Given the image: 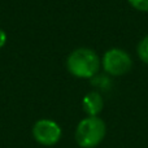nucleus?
<instances>
[{"instance_id": "obj_1", "label": "nucleus", "mask_w": 148, "mask_h": 148, "mask_svg": "<svg viewBox=\"0 0 148 148\" xmlns=\"http://www.w3.org/2000/svg\"><path fill=\"white\" fill-rule=\"evenodd\" d=\"M66 68L77 78H91L100 68V59L90 48H78L66 59Z\"/></svg>"}, {"instance_id": "obj_2", "label": "nucleus", "mask_w": 148, "mask_h": 148, "mask_svg": "<svg viewBox=\"0 0 148 148\" xmlns=\"http://www.w3.org/2000/svg\"><path fill=\"white\" fill-rule=\"evenodd\" d=\"M105 135V123L99 117H87L78 123L75 140L82 148H94Z\"/></svg>"}, {"instance_id": "obj_3", "label": "nucleus", "mask_w": 148, "mask_h": 148, "mask_svg": "<svg viewBox=\"0 0 148 148\" xmlns=\"http://www.w3.org/2000/svg\"><path fill=\"white\" fill-rule=\"evenodd\" d=\"M101 64L105 73L118 77L126 74L131 69L133 61H131L130 55L126 53L123 49L112 48L104 53Z\"/></svg>"}, {"instance_id": "obj_4", "label": "nucleus", "mask_w": 148, "mask_h": 148, "mask_svg": "<svg viewBox=\"0 0 148 148\" xmlns=\"http://www.w3.org/2000/svg\"><path fill=\"white\" fill-rule=\"evenodd\" d=\"M33 135L43 146H53L61 138V129L55 121L39 120L33 127Z\"/></svg>"}, {"instance_id": "obj_5", "label": "nucleus", "mask_w": 148, "mask_h": 148, "mask_svg": "<svg viewBox=\"0 0 148 148\" xmlns=\"http://www.w3.org/2000/svg\"><path fill=\"white\" fill-rule=\"evenodd\" d=\"M104 107V100L99 92H90L83 97V110L88 117H96Z\"/></svg>"}, {"instance_id": "obj_6", "label": "nucleus", "mask_w": 148, "mask_h": 148, "mask_svg": "<svg viewBox=\"0 0 148 148\" xmlns=\"http://www.w3.org/2000/svg\"><path fill=\"white\" fill-rule=\"evenodd\" d=\"M138 55L142 61L148 64V35L144 36L138 44Z\"/></svg>"}, {"instance_id": "obj_7", "label": "nucleus", "mask_w": 148, "mask_h": 148, "mask_svg": "<svg viewBox=\"0 0 148 148\" xmlns=\"http://www.w3.org/2000/svg\"><path fill=\"white\" fill-rule=\"evenodd\" d=\"M130 5L140 12H148V0H127Z\"/></svg>"}, {"instance_id": "obj_8", "label": "nucleus", "mask_w": 148, "mask_h": 148, "mask_svg": "<svg viewBox=\"0 0 148 148\" xmlns=\"http://www.w3.org/2000/svg\"><path fill=\"white\" fill-rule=\"evenodd\" d=\"M5 43H7V34H5L4 30H1V29H0V48H1V47H4Z\"/></svg>"}]
</instances>
